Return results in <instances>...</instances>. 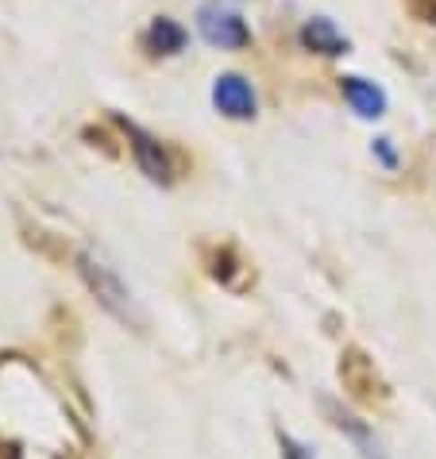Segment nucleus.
I'll return each instance as SVG.
<instances>
[{"mask_svg":"<svg viewBox=\"0 0 436 459\" xmlns=\"http://www.w3.org/2000/svg\"><path fill=\"white\" fill-rule=\"evenodd\" d=\"M197 23H201L205 43H213V47H221V50H240V47L251 43L248 23H243L236 12L221 8V4H205L201 16H197Z\"/></svg>","mask_w":436,"mask_h":459,"instance_id":"nucleus-1","label":"nucleus"},{"mask_svg":"<svg viewBox=\"0 0 436 459\" xmlns=\"http://www.w3.org/2000/svg\"><path fill=\"white\" fill-rule=\"evenodd\" d=\"M82 278L89 282V290L100 298V305L112 313V316H120V321H132V301H127V290L120 286V278L109 271L105 263H97V259H89V255H82Z\"/></svg>","mask_w":436,"mask_h":459,"instance_id":"nucleus-2","label":"nucleus"},{"mask_svg":"<svg viewBox=\"0 0 436 459\" xmlns=\"http://www.w3.org/2000/svg\"><path fill=\"white\" fill-rule=\"evenodd\" d=\"M213 105L232 120H251L255 117V93L240 74H221L213 85Z\"/></svg>","mask_w":436,"mask_h":459,"instance_id":"nucleus-3","label":"nucleus"},{"mask_svg":"<svg viewBox=\"0 0 436 459\" xmlns=\"http://www.w3.org/2000/svg\"><path fill=\"white\" fill-rule=\"evenodd\" d=\"M124 124V132H127V139H132V151H135V162L144 167V174L151 178V182H170V162H166V155H162V147H159V139H151L144 127H135V124H127V120H120Z\"/></svg>","mask_w":436,"mask_h":459,"instance_id":"nucleus-4","label":"nucleus"},{"mask_svg":"<svg viewBox=\"0 0 436 459\" xmlns=\"http://www.w3.org/2000/svg\"><path fill=\"white\" fill-rule=\"evenodd\" d=\"M344 97L352 100V108L359 112L363 120H379L387 112V93L375 85V82H363V78H344Z\"/></svg>","mask_w":436,"mask_h":459,"instance_id":"nucleus-5","label":"nucleus"},{"mask_svg":"<svg viewBox=\"0 0 436 459\" xmlns=\"http://www.w3.org/2000/svg\"><path fill=\"white\" fill-rule=\"evenodd\" d=\"M301 43L317 50V55H348V39L336 31V23L332 20H310L305 23V31H301Z\"/></svg>","mask_w":436,"mask_h":459,"instance_id":"nucleus-6","label":"nucleus"},{"mask_svg":"<svg viewBox=\"0 0 436 459\" xmlns=\"http://www.w3.org/2000/svg\"><path fill=\"white\" fill-rule=\"evenodd\" d=\"M147 39H151V47H155L159 55H174V50L186 47V31L178 28L174 20H155V23H151V35H147Z\"/></svg>","mask_w":436,"mask_h":459,"instance_id":"nucleus-7","label":"nucleus"},{"mask_svg":"<svg viewBox=\"0 0 436 459\" xmlns=\"http://www.w3.org/2000/svg\"><path fill=\"white\" fill-rule=\"evenodd\" d=\"M414 8H417V16H421V20L436 23V0H414Z\"/></svg>","mask_w":436,"mask_h":459,"instance_id":"nucleus-8","label":"nucleus"}]
</instances>
